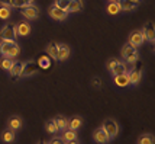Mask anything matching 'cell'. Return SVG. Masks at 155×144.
I'll return each mask as SVG.
<instances>
[{
  "label": "cell",
  "instance_id": "6da1fadb",
  "mask_svg": "<svg viewBox=\"0 0 155 144\" xmlns=\"http://www.w3.org/2000/svg\"><path fill=\"white\" fill-rule=\"evenodd\" d=\"M0 53L5 55V57L15 58L20 53L19 44L16 41H0Z\"/></svg>",
  "mask_w": 155,
  "mask_h": 144
},
{
  "label": "cell",
  "instance_id": "7a4b0ae2",
  "mask_svg": "<svg viewBox=\"0 0 155 144\" xmlns=\"http://www.w3.org/2000/svg\"><path fill=\"white\" fill-rule=\"evenodd\" d=\"M122 57L126 60V63L129 64H134V63L138 61V58H139V54H138V50L136 47H134L132 44H125L123 48H122Z\"/></svg>",
  "mask_w": 155,
  "mask_h": 144
},
{
  "label": "cell",
  "instance_id": "3957f363",
  "mask_svg": "<svg viewBox=\"0 0 155 144\" xmlns=\"http://www.w3.org/2000/svg\"><path fill=\"white\" fill-rule=\"evenodd\" d=\"M142 67H143V64H142L139 60H138L136 63H134V67L130 69V71H128L129 83H130V84H138V83L141 82V79H142Z\"/></svg>",
  "mask_w": 155,
  "mask_h": 144
},
{
  "label": "cell",
  "instance_id": "277c9868",
  "mask_svg": "<svg viewBox=\"0 0 155 144\" xmlns=\"http://www.w3.org/2000/svg\"><path fill=\"white\" fill-rule=\"evenodd\" d=\"M16 26L13 23H5L2 31H0V38L2 41H16Z\"/></svg>",
  "mask_w": 155,
  "mask_h": 144
},
{
  "label": "cell",
  "instance_id": "5b68a950",
  "mask_svg": "<svg viewBox=\"0 0 155 144\" xmlns=\"http://www.w3.org/2000/svg\"><path fill=\"white\" fill-rule=\"evenodd\" d=\"M101 128L106 131L109 134V137L113 138L116 137L117 134H119V125L116 122L113 118H106L104 121H103V125H101Z\"/></svg>",
  "mask_w": 155,
  "mask_h": 144
},
{
  "label": "cell",
  "instance_id": "8992f818",
  "mask_svg": "<svg viewBox=\"0 0 155 144\" xmlns=\"http://www.w3.org/2000/svg\"><path fill=\"white\" fill-rule=\"evenodd\" d=\"M38 70H39V64H38V61L29 60V61L23 63V69H22V73H20V77H29V76L35 74Z\"/></svg>",
  "mask_w": 155,
  "mask_h": 144
},
{
  "label": "cell",
  "instance_id": "52a82bcc",
  "mask_svg": "<svg viewBox=\"0 0 155 144\" xmlns=\"http://www.w3.org/2000/svg\"><path fill=\"white\" fill-rule=\"evenodd\" d=\"M143 41H145V36H143V32H142L141 29L134 31V32L130 34V36H129V44H132L134 47H139V45H142Z\"/></svg>",
  "mask_w": 155,
  "mask_h": 144
},
{
  "label": "cell",
  "instance_id": "ba28073f",
  "mask_svg": "<svg viewBox=\"0 0 155 144\" xmlns=\"http://www.w3.org/2000/svg\"><path fill=\"white\" fill-rule=\"evenodd\" d=\"M93 137H94V141H96V143H99V144H106V143H109V141H110L109 134L104 130H103L101 127H99V128L94 131Z\"/></svg>",
  "mask_w": 155,
  "mask_h": 144
},
{
  "label": "cell",
  "instance_id": "9c48e42d",
  "mask_svg": "<svg viewBox=\"0 0 155 144\" xmlns=\"http://www.w3.org/2000/svg\"><path fill=\"white\" fill-rule=\"evenodd\" d=\"M49 16L52 19H55V21H64L67 18V10H62L60 7H57L55 5H52L51 9H49Z\"/></svg>",
  "mask_w": 155,
  "mask_h": 144
},
{
  "label": "cell",
  "instance_id": "30bf717a",
  "mask_svg": "<svg viewBox=\"0 0 155 144\" xmlns=\"http://www.w3.org/2000/svg\"><path fill=\"white\" fill-rule=\"evenodd\" d=\"M22 15L26 18V19H36L39 16V9L38 7L32 6V5H28L22 9Z\"/></svg>",
  "mask_w": 155,
  "mask_h": 144
},
{
  "label": "cell",
  "instance_id": "8fae6325",
  "mask_svg": "<svg viewBox=\"0 0 155 144\" xmlns=\"http://www.w3.org/2000/svg\"><path fill=\"white\" fill-rule=\"evenodd\" d=\"M142 32H143V36H145V39L149 41L151 44H154L155 41V29H154V23L152 22H148L145 28L142 29Z\"/></svg>",
  "mask_w": 155,
  "mask_h": 144
},
{
  "label": "cell",
  "instance_id": "7c38bea8",
  "mask_svg": "<svg viewBox=\"0 0 155 144\" xmlns=\"http://www.w3.org/2000/svg\"><path fill=\"white\" fill-rule=\"evenodd\" d=\"M22 125H23V119L19 115H13V117L9 118V121H7V128L9 130L18 131L22 128Z\"/></svg>",
  "mask_w": 155,
  "mask_h": 144
},
{
  "label": "cell",
  "instance_id": "4fadbf2b",
  "mask_svg": "<svg viewBox=\"0 0 155 144\" xmlns=\"http://www.w3.org/2000/svg\"><path fill=\"white\" fill-rule=\"evenodd\" d=\"M22 69H23V61H13V66L9 69V73H10V76H12V79H13V80L20 79Z\"/></svg>",
  "mask_w": 155,
  "mask_h": 144
},
{
  "label": "cell",
  "instance_id": "5bb4252c",
  "mask_svg": "<svg viewBox=\"0 0 155 144\" xmlns=\"http://www.w3.org/2000/svg\"><path fill=\"white\" fill-rule=\"evenodd\" d=\"M16 26V35L18 36H26V35L31 34V25L28 22H19Z\"/></svg>",
  "mask_w": 155,
  "mask_h": 144
},
{
  "label": "cell",
  "instance_id": "9a60e30c",
  "mask_svg": "<svg viewBox=\"0 0 155 144\" xmlns=\"http://www.w3.org/2000/svg\"><path fill=\"white\" fill-rule=\"evenodd\" d=\"M70 53H71V50H70V47H68L67 44H60L58 45V58L57 60L65 61L68 57H70Z\"/></svg>",
  "mask_w": 155,
  "mask_h": 144
},
{
  "label": "cell",
  "instance_id": "2e32d148",
  "mask_svg": "<svg viewBox=\"0 0 155 144\" xmlns=\"http://www.w3.org/2000/svg\"><path fill=\"white\" fill-rule=\"evenodd\" d=\"M119 6H120V10H125V12H130L138 7V2H134V0H117Z\"/></svg>",
  "mask_w": 155,
  "mask_h": 144
},
{
  "label": "cell",
  "instance_id": "e0dca14e",
  "mask_svg": "<svg viewBox=\"0 0 155 144\" xmlns=\"http://www.w3.org/2000/svg\"><path fill=\"white\" fill-rule=\"evenodd\" d=\"M113 80H115V84L116 86H119V87H125V86L130 84V83H129V74L128 73L113 76Z\"/></svg>",
  "mask_w": 155,
  "mask_h": 144
},
{
  "label": "cell",
  "instance_id": "ac0fdd59",
  "mask_svg": "<svg viewBox=\"0 0 155 144\" xmlns=\"http://www.w3.org/2000/svg\"><path fill=\"white\" fill-rule=\"evenodd\" d=\"M113 76H117V74H123V73H128V64L125 61H119L116 63V66L112 69V71H110Z\"/></svg>",
  "mask_w": 155,
  "mask_h": 144
},
{
  "label": "cell",
  "instance_id": "d6986e66",
  "mask_svg": "<svg viewBox=\"0 0 155 144\" xmlns=\"http://www.w3.org/2000/svg\"><path fill=\"white\" fill-rule=\"evenodd\" d=\"M83 9V0H70V5H68L67 13H75Z\"/></svg>",
  "mask_w": 155,
  "mask_h": 144
},
{
  "label": "cell",
  "instance_id": "ffe728a7",
  "mask_svg": "<svg viewBox=\"0 0 155 144\" xmlns=\"http://www.w3.org/2000/svg\"><path fill=\"white\" fill-rule=\"evenodd\" d=\"M61 138L68 143V141H73V140H77V131L75 130H70V128H65V130H62V135Z\"/></svg>",
  "mask_w": 155,
  "mask_h": 144
},
{
  "label": "cell",
  "instance_id": "44dd1931",
  "mask_svg": "<svg viewBox=\"0 0 155 144\" xmlns=\"http://www.w3.org/2000/svg\"><path fill=\"white\" fill-rule=\"evenodd\" d=\"M47 53H48V55H49L51 58L57 60V58H58V44H57L55 41L49 42V44H48V47H47Z\"/></svg>",
  "mask_w": 155,
  "mask_h": 144
},
{
  "label": "cell",
  "instance_id": "7402d4cb",
  "mask_svg": "<svg viewBox=\"0 0 155 144\" xmlns=\"http://www.w3.org/2000/svg\"><path fill=\"white\" fill-rule=\"evenodd\" d=\"M2 140L5 141V143H13L15 140H16V131L13 130H5L3 131V134H2Z\"/></svg>",
  "mask_w": 155,
  "mask_h": 144
},
{
  "label": "cell",
  "instance_id": "603a6c76",
  "mask_svg": "<svg viewBox=\"0 0 155 144\" xmlns=\"http://www.w3.org/2000/svg\"><path fill=\"white\" fill-rule=\"evenodd\" d=\"M83 125V118L81 117H73L71 119H68V128L70 130H78Z\"/></svg>",
  "mask_w": 155,
  "mask_h": 144
},
{
  "label": "cell",
  "instance_id": "cb8c5ba5",
  "mask_svg": "<svg viewBox=\"0 0 155 144\" xmlns=\"http://www.w3.org/2000/svg\"><path fill=\"white\" fill-rule=\"evenodd\" d=\"M55 119V124H57V127H58V130L62 131L65 130V128H68V118L64 117V115H60V117L54 118Z\"/></svg>",
  "mask_w": 155,
  "mask_h": 144
},
{
  "label": "cell",
  "instance_id": "d4e9b609",
  "mask_svg": "<svg viewBox=\"0 0 155 144\" xmlns=\"http://www.w3.org/2000/svg\"><path fill=\"white\" fill-rule=\"evenodd\" d=\"M138 144H155L154 135L152 134H142L138 138Z\"/></svg>",
  "mask_w": 155,
  "mask_h": 144
},
{
  "label": "cell",
  "instance_id": "484cf974",
  "mask_svg": "<svg viewBox=\"0 0 155 144\" xmlns=\"http://www.w3.org/2000/svg\"><path fill=\"white\" fill-rule=\"evenodd\" d=\"M45 130H47V132H49V134H57L58 132V127H57V124H55V119L52 118V119H49V121H47V124H45Z\"/></svg>",
  "mask_w": 155,
  "mask_h": 144
},
{
  "label": "cell",
  "instance_id": "4316f807",
  "mask_svg": "<svg viewBox=\"0 0 155 144\" xmlns=\"http://www.w3.org/2000/svg\"><path fill=\"white\" fill-rule=\"evenodd\" d=\"M107 12L110 15H117L120 12V6H119V3H117V0L115 2H110L107 5Z\"/></svg>",
  "mask_w": 155,
  "mask_h": 144
},
{
  "label": "cell",
  "instance_id": "83f0119b",
  "mask_svg": "<svg viewBox=\"0 0 155 144\" xmlns=\"http://www.w3.org/2000/svg\"><path fill=\"white\" fill-rule=\"evenodd\" d=\"M13 66V58H9V57H6V58H3L2 61H0V67L3 70H7L9 71V69Z\"/></svg>",
  "mask_w": 155,
  "mask_h": 144
},
{
  "label": "cell",
  "instance_id": "f1b7e54d",
  "mask_svg": "<svg viewBox=\"0 0 155 144\" xmlns=\"http://www.w3.org/2000/svg\"><path fill=\"white\" fill-rule=\"evenodd\" d=\"M10 16V7L7 6H0V19H9Z\"/></svg>",
  "mask_w": 155,
  "mask_h": 144
},
{
  "label": "cell",
  "instance_id": "f546056e",
  "mask_svg": "<svg viewBox=\"0 0 155 144\" xmlns=\"http://www.w3.org/2000/svg\"><path fill=\"white\" fill-rule=\"evenodd\" d=\"M54 5L57 7L62 9V10H67L68 5H70V0H54Z\"/></svg>",
  "mask_w": 155,
  "mask_h": 144
},
{
  "label": "cell",
  "instance_id": "4dcf8cb0",
  "mask_svg": "<svg viewBox=\"0 0 155 144\" xmlns=\"http://www.w3.org/2000/svg\"><path fill=\"white\" fill-rule=\"evenodd\" d=\"M12 6L23 9L25 6H28V3H26V0H12Z\"/></svg>",
  "mask_w": 155,
  "mask_h": 144
},
{
  "label": "cell",
  "instance_id": "1f68e13d",
  "mask_svg": "<svg viewBox=\"0 0 155 144\" xmlns=\"http://www.w3.org/2000/svg\"><path fill=\"white\" fill-rule=\"evenodd\" d=\"M48 144H67V143H65L61 137H52L49 141H48Z\"/></svg>",
  "mask_w": 155,
  "mask_h": 144
},
{
  "label": "cell",
  "instance_id": "d6a6232c",
  "mask_svg": "<svg viewBox=\"0 0 155 144\" xmlns=\"http://www.w3.org/2000/svg\"><path fill=\"white\" fill-rule=\"evenodd\" d=\"M117 61H119L117 58H112V60H109V61H107V69L112 71V69L116 66V63H117Z\"/></svg>",
  "mask_w": 155,
  "mask_h": 144
},
{
  "label": "cell",
  "instance_id": "836d02e7",
  "mask_svg": "<svg viewBox=\"0 0 155 144\" xmlns=\"http://www.w3.org/2000/svg\"><path fill=\"white\" fill-rule=\"evenodd\" d=\"M0 5L10 7V6H12V0H0Z\"/></svg>",
  "mask_w": 155,
  "mask_h": 144
},
{
  "label": "cell",
  "instance_id": "e575fe53",
  "mask_svg": "<svg viewBox=\"0 0 155 144\" xmlns=\"http://www.w3.org/2000/svg\"><path fill=\"white\" fill-rule=\"evenodd\" d=\"M100 79L99 77H93V86H96V87H100Z\"/></svg>",
  "mask_w": 155,
  "mask_h": 144
},
{
  "label": "cell",
  "instance_id": "d590c367",
  "mask_svg": "<svg viewBox=\"0 0 155 144\" xmlns=\"http://www.w3.org/2000/svg\"><path fill=\"white\" fill-rule=\"evenodd\" d=\"M67 144H78V141H77V140H73V141H68Z\"/></svg>",
  "mask_w": 155,
  "mask_h": 144
},
{
  "label": "cell",
  "instance_id": "8d00e7d4",
  "mask_svg": "<svg viewBox=\"0 0 155 144\" xmlns=\"http://www.w3.org/2000/svg\"><path fill=\"white\" fill-rule=\"evenodd\" d=\"M36 144H48V143H47V141H44V140H41V141H38Z\"/></svg>",
  "mask_w": 155,
  "mask_h": 144
},
{
  "label": "cell",
  "instance_id": "74e56055",
  "mask_svg": "<svg viewBox=\"0 0 155 144\" xmlns=\"http://www.w3.org/2000/svg\"><path fill=\"white\" fill-rule=\"evenodd\" d=\"M26 3L28 5H32V3H34V0H26Z\"/></svg>",
  "mask_w": 155,
  "mask_h": 144
},
{
  "label": "cell",
  "instance_id": "f35d334b",
  "mask_svg": "<svg viewBox=\"0 0 155 144\" xmlns=\"http://www.w3.org/2000/svg\"><path fill=\"white\" fill-rule=\"evenodd\" d=\"M134 2H138V3H139V2H141V0H134Z\"/></svg>",
  "mask_w": 155,
  "mask_h": 144
},
{
  "label": "cell",
  "instance_id": "ab89813d",
  "mask_svg": "<svg viewBox=\"0 0 155 144\" xmlns=\"http://www.w3.org/2000/svg\"><path fill=\"white\" fill-rule=\"evenodd\" d=\"M109 2H115V0H109Z\"/></svg>",
  "mask_w": 155,
  "mask_h": 144
}]
</instances>
